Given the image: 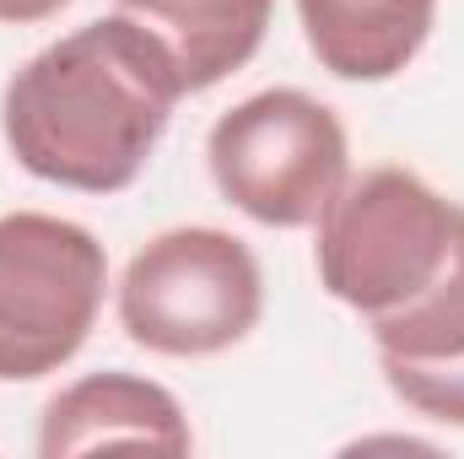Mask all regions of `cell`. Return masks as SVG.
<instances>
[{
  "mask_svg": "<svg viewBox=\"0 0 464 459\" xmlns=\"http://www.w3.org/2000/svg\"><path fill=\"white\" fill-rule=\"evenodd\" d=\"M109 292V254L49 211L0 217V384L60 373L92 336Z\"/></svg>",
  "mask_w": 464,
  "mask_h": 459,
  "instance_id": "5",
  "label": "cell"
},
{
  "mask_svg": "<svg viewBox=\"0 0 464 459\" xmlns=\"http://www.w3.org/2000/svg\"><path fill=\"white\" fill-rule=\"evenodd\" d=\"M119 11L173 49L189 93H206L259 54L276 0H119Z\"/></svg>",
  "mask_w": 464,
  "mask_h": 459,
  "instance_id": "9",
  "label": "cell"
},
{
  "mask_svg": "<svg viewBox=\"0 0 464 459\" xmlns=\"http://www.w3.org/2000/svg\"><path fill=\"white\" fill-rule=\"evenodd\" d=\"M383 384L427 422L464 427V211L443 276L405 308L367 325Z\"/></svg>",
  "mask_w": 464,
  "mask_h": 459,
  "instance_id": "6",
  "label": "cell"
},
{
  "mask_svg": "<svg viewBox=\"0 0 464 459\" xmlns=\"http://www.w3.org/2000/svg\"><path fill=\"white\" fill-rule=\"evenodd\" d=\"M103 444H146L162 454H189L195 433L184 405L135 373H87L76 384H65L38 422V454L60 459V454H87Z\"/></svg>",
  "mask_w": 464,
  "mask_h": 459,
  "instance_id": "7",
  "label": "cell"
},
{
  "mask_svg": "<svg viewBox=\"0 0 464 459\" xmlns=\"http://www.w3.org/2000/svg\"><path fill=\"white\" fill-rule=\"evenodd\" d=\"M265 314V276L243 238L168 228L140 243L119 276V325L157 356H217L248 341Z\"/></svg>",
  "mask_w": 464,
  "mask_h": 459,
  "instance_id": "4",
  "label": "cell"
},
{
  "mask_svg": "<svg viewBox=\"0 0 464 459\" xmlns=\"http://www.w3.org/2000/svg\"><path fill=\"white\" fill-rule=\"evenodd\" d=\"M438 0H297L314 60L341 82H394L432 38Z\"/></svg>",
  "mask_w": 464,
  "mask_h": 459,
  "instance_id": "8",
  "label": "cell"
},
{
  "mask_svg": "<svg viewBox=\"0 0 464 459\" xmlns=\"http://www.w3.org/2000/svg\"><path fill=\"white\" fill-rule=\"evenodd\" d=\"M60 5H71V0H0V22L5 27H33V22H49Z\"/></svg>",
  "mask_w": 464,
  "mask_h": 459,
  "instance_id": "10",
  "label": "cell"
},
{
  "mask_svg": "<svg viewBox=\"0 0 464 459\" xmlns=\"http://www.w3.org/2000/svg\"><path fill=\"white\" fill-rule=\"evenodd\" d=\"M184 93L173 49L114 11L38 49L5 82L0 135L33 179L119 195L151 162Z\"/></svg>",
  "mask_w": 464,
  "mask_h": 459,
  "instance_id": "1",
  "label": "cell"
},
{
  "mask_svg": "<svg viewBox=\"0 0 464 459\" xmlns=\"http://www.w3.org/2000/svg\"><path fill=\"white\" fill-rule=\"evenodd\" d=\"M206 162L222 200L259 228H314L351 179V141L314 93L270 87L211 124Z\"/></svg>",
  "mask_w": 464,
  "mask_h": 459,
  "instance_id": "3",
  "label": "cell"
},
{
  "mask_svg": "<svg viewBox=\"0 0 464 459\" xmlns=\"http://www.w3.org/2000/svg\"><path fill=\"white\" fill-rule=\"evenodd\" d=\"M459 211L464 206L443 200L411 168H372L346 179L319 217V287L362 314V325L405 308L443 276Z\"/></svg>",
  "mask_w": 464,
  "mask_h": 459,
  "instance_id": "2",
  "label": "cell"
}]
</instances>
